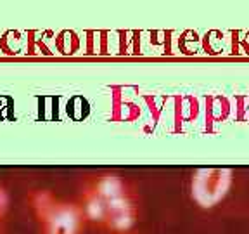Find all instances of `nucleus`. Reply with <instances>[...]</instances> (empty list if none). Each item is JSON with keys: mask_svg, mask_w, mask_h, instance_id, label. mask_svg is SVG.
<instances>
[{"mask_svg": "<svg viewBox=\"0 0 249 234\" xmlns=\"http://www.w3.org/2000/svg\"><path fill=\"white\" fill-rule=\"evenodd\" d=\"M232 172L225 168H204L192 179V196L204 208L214 207L229 191Z\"/></svg>", "mask_w": 249, "mask_h": 234, "instance_id": "2", "label": "nucleus"}, {"mask_svg": "<svg viewBox=\"0 0 249 234\" xmlns=\"http://www.w3.org/2000/svg\"><path fill=\"white\" fill-rule=\"evenodd\" d=\"M5 207H7V198H5V195H4V193L0 191V217H2V215H4Z\"/></svg>", "mask_w": 249, "mask_h": 234, "instance_id": "4", "label": "nucleus"}, {"mask_svg": "<svg viewBox=\"0 0 249 234\" xmlns=\"http://www.w3.org/2000/svg\"><path fill=\"white\" fill-rule=\"evenodd\" d=\"M42 201L35 205L42 208V217L47 222V234H76L80 224V214L76 208L68 205H54L45 203L47 196H40Z\"/></svg>", "mask_w": 249, "mask_h": 234, "instance_id": "3", "label": "nucleus"}, {"mask_svg": "<svg viewBox=\"0 0 249 234\" xmlns=\"http://www.w3.org/2000/svg\"><path fill=\"white\" fill-rule=\"evenodd\" d=\"M95 193L106 208V222L114 229H128L135 220V208L123 180L118 177H104L95 186Z\"/></svg>", "mask_w": 249, "mask_h": 234, "instance_id": "1", "label": "nucleus"}]
</instances>
